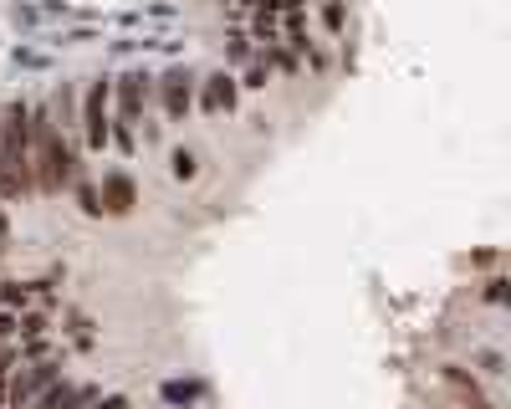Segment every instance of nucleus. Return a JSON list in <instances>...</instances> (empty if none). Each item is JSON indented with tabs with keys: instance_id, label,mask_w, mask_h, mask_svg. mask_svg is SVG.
Masks as SVG:
<instances>
[{
	"instance_id": "obj_1",
	"label": "nucleus",
	"mask_w": 511,
	"mask_h": 409,
	"mask_svg": "<svg viewBox=\"0 0 511 409\" xmlns=\"http://www.w3.org/2000/svg\"><path fill=\"white\" fill-rule=\"evenodd\" d=\"M31 179H36V194H62V184L82 179L77 149L57 128L51 108H31Z\"/></svg>"
},
{
	"instance_id": "obj_3",
	"label": "nucleus",
	"mask_w": 511,
	"mask_h": 409,
	"mask_svg": "<svg viewBox=\"0 0 511 409\" xmlns=\"http://www.w3.org/2000/svg\"><path fill=\"white\" fill-rule=\"evenodd\" d=\"M113 102H118V113L108 118V123H113L108 143H118L123 153H133V143H139V123H143V108H149V77H143V72H123L113 82Z\"/></svg>"
},
{
	"instance_id": "obj_13",
	"label": "nucleus",
	"mask_w": 511,
	"mask_h": 409,
	"mask_svg": "<svg viewBox=\"0 0 511 409\" xmlns=\"http://www.w3.org/2000/svg\"><path fill=\"white\" fill-rule=\"evenodd\" d=\"M16 332L21 338H47L51 322H47V312H26V318H16Z\"/></svg>"
},
{
	"instance_id": "obj_16",
	"label": "nucleus",
	"mask_w": 511,
	"mask_h": 409,
	"mask_svg": "<svg viewBox=\"0 0 511 409\" xmlns=\"http://www.w3.org/2000/svg\"><path fill=\"white\" fill-rule=\"evenodd\" d=\"M266 82H271V62L261 57V62L245 67V88H266Z\"/></svg>"
},
{
	"instance_id": "obj_21",
	"label": "nucleus",
	"mask_w": 511,
	"mask_h": 409,
	"mask_svg": "<svg viewBox=\"0 0 511 409\" xmlns=\"http://www.w3.org/2000/svg\"><path fill=\"white\" fill-rule=\"evenodd\" d=\"M0 338H16V312L11 307H0Z\"/></svg>"
},
{
	"instance_id": "obj_11",
	"label": "nucleus",
	"mask_w": 511,
	"mask_h": 409,
	"mask_svg": "<svg viewBox=\"0 0 511 409\" xmlns=\"http://www.w3.org/2000/svg\"><path fill=\"white\" fill-rule=\"evenodd\" d=\"M169 174H174V179H194V174H200V159H194L190 149H174V153H169Z\"/></svg>"
},
{
	"instance_id": "obj_8",
	"label": "nucleus",
	"mask_w": 511,
	"mask_h": 409,
	"mask_svg": "<svg viewBox=\"0 0 511 409\" xmlns=\"http://www.w3.org/2000/svg\"><path fill=\"white\" fill-rule=\"evenodd\" d=\"M200 108H204V113H230V108H235V77H230V72H210V77H204Z\"/></svg>"
},
{
	"instance_id": "obj_12",
	"label": "nucleus",
	"mask_w": 511,
	"mask_h": 409,
	"mask_svg": "<svg viewBox=\"0 0 511 409\" xmlns=\"http://www.w3.org/2000/svg\"><path fill=\"white\" fill-rule=\"evenodd\" d=\"M77 204H82V215L102 220V200H98V184H88V179H77Z\"/></svg>"
},
{
	"instance_id": "obj_10",
	"label": "nucleus",
	"mask_w": 511,
	"mask_h": 409,
	"mask_svg": "<svg viewBox=\"0 0 511 409\" xmlns=\"http://www.w3.org/2000/svg\"><path fill=\"white\" fill-rule=\"evenodd\" d=\"M159 394H164V404H194V399H200V383H184V379H169L164 389H159Z\"/></svg>"
},
{
	"instance_id": "obj_4",
	"label": "nucleus",
	"mask_w": 511,
	"mask_h": 409,
	"mask_svg": "<svg viewBox=\"0 0 511 409\" xmlns=\"http://www.w3.org/2000/svg\"><path fill=\"white\" fill-rule=\"evenodd\" d=\"M108 108H113V82H108V77H92L88 92H82V113H77V128H82V139H88L92 153L108 149V133H113Z\"/></svg>"
},
{
	"instance_id": "obj_7",
	"label": "nucleus",
	"mask_w": 511,
	"mask_h": 409,
	"mask_svg": "<svg viewBox=\"0 0 511 409\" xmlns=\"http://www.w3.org/2000/svg\"><path fill=\"white\" fill-rule=\"evenodd\" d=\"M159 102H164V118H169V123H179V118L194 108V77L184 72V67H169L164 82H159Z\"/></svg>"
},
{
	"instance_id": "obj_15",
	"label": "nucleus",
	"mask_w": 511,
	"mask_h": 409,
	"mask_svg": "<svg viewBox=\"0 0 511 409\" xmlns=\"http://www.w3.org/2000/svg\"><path fill=\"white\" fill-rule=\"evenodd\" d=\"M322 26H328V31H343V26H348L343 0H322Z\"/></svg>"
},
{
	"instance_id": "obj_17",
	"label": "nucleus",
	"mask_w": 511,
	"mask_h": 409,
	"mask_svg": "<svg viewBox=\"0 0 511 409\" xmlns=\"http://www.w3.org/2000/svg\"><path fill=\"white\" fill-rule=\"evenodd\" d=\"M47 353H51V343H47V338H26V363H41Z\"/></svg>"
},
{
	"instance_id": "obj_5",
	"label": "nucleus",
	"mask_w": 511,
	"mask_h": 409,
	"mask_svg": "<svg viewBox=\"0 0 511 409\" xmlns=\"http://www.w3.org/2000/svg\"><path fill=\"white\" fill-rule=\"evenodd\" d=\"M57 379H62V363H57V358L21 363V369L11 373V383H5V404H11V409H31V404H36V394H47Z\"/></svg>"
},
{
	"instance_id": "obj_2",
	"label": "nucleus",
	"mask_w": 511,
	"mask_h": 409,
	"mask_svg": "<svg viewBox=\"0 0 511 409\" xmlns=\"http://www.w3.org/2000/svg\"><path fill=\"white\" fill-rule=\"evenodd\" d=\"M0 169L21 184V200L36 194V179H31V102H5V113H0Z\"/></svg>"
},
{
	"instance_id": "obj_25",
	"label": "nucleus",
	"mask_w": 511,
	"mask_h": 409,
	"mask_svg": "<svg viewBox=\"0 0 511 409\" xmlns=\"http://www.w3.org/2000/svg\"><path fill=\"white\" fill-rule=\"evenodd\" d=\"M0 256H5V241H0Z\"/></svg>"
},
{
	"instance_id": "obj_6",
	"label": "nucleus",
	"mask_w": 511,
	"mask_h": 409,
	"mask_svg": "<svg viewBox=\"0 0 511 409\" xmlns=\"http://www.w3.org/2000/svg\"><path fill=\"white\" fill-rule=\"evenodd\" d=\"M102 215H133V204H139V184H133V174L128 169H108L102 174Z\"/></svg>"
},
{
	"instance_id": "obj_20",
	"label": "nucleus",
	"mask_w": 511,
	"mask_h": 409,
	"mask_svg": "<svg viewBox=\"0 0 511 409\" xmlns=\"http://www.w3.org/2000/svg\"><path fill=\"white\" fill-rule=\"evenodd\" d=\"M230 62H251V47H245V37L230 41Z\"/></svg>"
},
{
	"instance_id": "obj_19",
	"label": "nucleus",
	"mask_w": 511,
	"mask_h": 409,
	"mask_svg": "<svg viewBox=\"0 0 511 409\" xmlns=\"http://www.w3.org/2000/svg\"><path fill=\"white\" fill-rule=\"evenodd\" d=\"M0 194H5V200H21V184H16V179L5 174V169H0Z\"/></svg>"
},
{
	"instance_id": "obj_14",
	"label": "nucleus",
	"mask_w": 511,
	"mask_h": 409,
	"mask_svg": "<svg viewBox=\"0 0 511 409\" xmlns=\"http://www.w3.org/2000/svg\"><path fill=\"white\" fill-rule=\"evenodd\" d=\"M31 302V287H21V281H0V307H26Z\"/></svg>"
},
{
	"instance_id": "obj_18",
	"label": "nucleus",
	"mask_w": 511,
	"mask_h": 409,
	"mask_svg": "<svg viewBox=\"0 0 511 409\" xmlns=\"http://www.w3.org/2000/svg\"><path fill=\"white\" fill-rule=\"evenodd\" d=\"M485 302H506V277H491V281H485Z\"/></svg>"
},
{
	"instance_id": "obj_22",
	"label": "nucleus",
	"mask_w": 511,
	"mask_h": 409,
	"mask_svg": "<svg viewBox=\"0 0 511 409\" xmlns=\"http://www.w3.org/2000/svg\"><path fill=\"white\" fill-rule=\"evenodd\" d=\"M98 409H133V404H128V399L123 394H113V399H102V404Z\"/></svg>"
},
{
	"instance_id": "obj_9",
	"label": "nucleus",
	"mask_w": 511,
	"mask_h": 409,
	"mask_svg": "<svg viewBox=\"0 0 511 409\" xmlns=\"http://www.w3.org/2000/svg\"><path fill=\"white\" fill-rule=\"evenodd\" d=\"M445 383H450V394H455L465 409H491V404H485V394L475 389V379H465L460 369H445Z\"/></svg>"
},
{
	"instance_id": "obj_23",
	"label": "nucleus",
	"mask_w": 511,
	"mask_h": 409,
	"mask_svg": "<svg viewBox=\"0 0 511 409\" xmlns=\"http://www.w3.org/2000/svg\"><path fill=\"white\" fill-rule=\"evenodd\" d=\"M5 230H11V220H5V210H0V241H5Z\"/></svg>"
},
{
	"instance_id": "obj_24",
	"label": "nucleus",
	"mask_w": 511,
	"mask_h": 409,
	"mask_svg": "<svg viewBox=\"0 0 511 409\" xmlns=\"http://www.w3.org/2000/svg\"><path fill=\"white\" fill-rule=\"evenodd\" d=\"M5 383H11V379H0V404H5Z\"/></svg>"
}]
</instances>
